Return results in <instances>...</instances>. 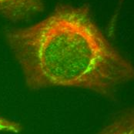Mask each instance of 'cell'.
Returning a JSON list of instances; mask_svg holds the SVG:
<instances>
[{
  "mask_svg": "<svg viewBox=\"0 0 134 134\" xmlns=\"http://www.w3.org/2000/svg\"><path fill=\"white\" fill-rule=\"evenodd\" d=\"M31 90L78 88L113 98L134 66L109 41L87 5L59 4L40 21L5 31Z\"/></svg>",
  "mask_w": 134,
  "mask_h": 134,
  "instance_id": "6da1fadb",
  "label": "cell"
},
{
  "mask_svg": "<svg viewBox=\"0 0 134 134\" xmlns=\"http://www.w3.org/2000/svg\"><path fill=\"white\" fill-rule=\"evenodd\" d=\"M99 134H134V107L121 111Z\"/></svg>",
  "mask_w": 134,
  "mask_h": 134,
  "instance_id": "3957f363",
  "label": "cell"
},
{
  "mask_svg": "<svg viewBox=\"0 0 134 134\" xmlns=\"http://www.w3.org/2000/svg\"><path fill=\"white\" fill-rule=\"evenodd\" d=\"M43 7V0H0V15L18 23L42 11Z\"/></svg>",
  "mask_w": 134,
  "mask_h": 134,
  "instance_id": "7a4b0ae2",
  "label": "cell"
},
{
  "mask_svg": "<svg viewBox=\"0 0 134 134\" xmlns=\"http://www.w3.org/2000/svg\"><path fill=\"white\" fill-rule=\"evenodd\" d=\"M122 0H120V4H121V2H122Z\"/></svg>",
  "mask_w": 134,
  "mask_h": 134,
  "instance_id": "5b68a950",
  "label": "cell"
},
{
  "mask_svg": "<svg viewBox=\"0 0 134 134\" xmlns=\"http://www.w3.org/2000/svg\"><path fill=\"white\" fill-rule=\"evenodd\" d=\"M23 127L20 123L8 120L0 116V132H9L18 133L21 132Z\"/></svg>",
  "mask_w": 134,
  "mask_h": 134,
  "instance_id": "277c9868",
  "label": "cell"
}]
</instances>
